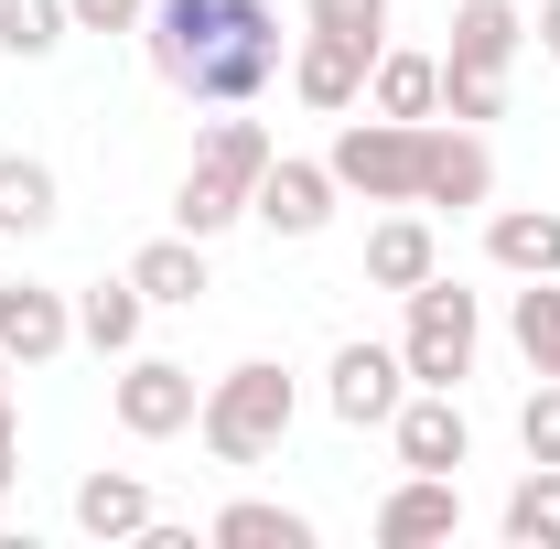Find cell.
Masks as SVG:
<instances>
[{
  "instance_id": "cell-1",
  "label": "cell",
  "mask_w": 560,
  "mask_h": 549,
  "mask_svg": "<svg viewBox=\"0 0 560 549\" xmlns=\"http://www.w3.org/2000/svg\"><path fill=\"white\" fill-rule=\"evenodd\" d=\"M140 44H151V75L195 108H248L291 55L270 0H151Z\"/></svg>"
},
{
  "instance_id": "cell-2",
  "label": "cell",
  "mask_w": 560,
  "mask_h": 549,
  "mask_svg": "<svg viewBox=\"0 0 560 549\" xmlns=\"http://www.w3.org/2000/svg\"><path fill=\"white\" fill-rule=\"evenodd\" d=\"M291 366L280 355H248V366H226L206 388V410H195V431H206V453L215 464H270L280 442H291Z\"/></svg>"
},
{
  "instance_id": "cell-3",
  "label": "cell",
  "mask_w": 560,
  "mask_h": 549,
  "mask_svg": "<svg viewBox=\"0 0 560 549\" xmlns=\"http://www.w3.org/2000/svg\"><path fill=\"white\" fill-rule=\"evenodd\" d=\"M259 173H270V130H259V119H215L206 151H195V173L173 184V226H184V237L237 226L248 195H259Z\"/></svg>"
},
{
  "instance_id": "cell-4",
  "label": "cell",
  "mask_w": 560,
  "mask_h": 549,
  "mask_svg": "<svg viewBox=\"0 0 560 549\" xmlns=\"http://www.w3.org/2000/svg\"><path fill=\"white\" fill-rule=\"evenodd\" d=\"M410 302V324H399V366H410V388H464L475 377V344H486V302L464 291V280H420L399 291Z\"/></svg>"
},
{
  "instance_id": "cell-5",
  "label": "cell",
  "mask_w": 560,
  "mask_h": 549,
  "mask_svg": "<svg viewBox=\"0 0 560 549\" xmlns=\"http://www.w3.org/2000/svg\"><path fill=\"white\" fill-rule=\"evenodd\" d=\"M420 130L431 119H346L335 130V151H324V173L346 184V195H366V206H420Z\"/></svg>"
},
{
  "instance_id": "cell-6",
  "label": "cell",
  "mask_w": 560,
  "mask_h": 549,
  "mask_svg": "<svg viewBox=\"0 0 560 549\" xmlns=\"http://www.w3.org/2000/svg\"><path fill=\"white\" fill-rule=\"evenodd\" d=\"M206 410V388H195V366H173V355H119V431L130 442H173V431H195Z\"/></svg>"
},
{
  "instance_id": "cell-7",
  "label": "cell",
  "mask_w": 560,
  "mask_h": 549,
  "mask_svg": "<svg viewBox=\"0 0 560 549\" xmlns=\"http://www.w3.org/2000/svg\"><path fill=\"white\" fill-rule=\"evenodd\" d=\"M388 44H355V33H313L302 22V44H291V97L302 108H324V119H346L366 108V66H377Z\"/></svg>"
},
{
  "instance_id": "cell-8",
  "label": "cell",
  "mask_w": 560,
  "mask_h": 549,
  "mask_svg": "<svg viewBox=\"0 0 560 549\" xmlns=\"http://www.w3.org/2000/svg\"><path fill=\"white\" fill-rule=\"evenodd\" d=\"M324 399L346 431H388L399 399H410V366H399V344H335V366H324Z\"/></svg>"
},
{
  "instance_id": "cell-9",
  "label": "cell",
  "mask_w": 560,
  "mask_h": 549,
  "mask_svg": "<svg viewBox=\"0 0 560 549\" xmlns=\"http://www.w3.org/2000/svg\"><path fill=\"white\" fill-rule=\"evenodd\" d=\"M75 344V291L55 280H0V355L11 366H55Z\"/></svg>"
},
{
  "instance_id": "cell-10",
  "label": "cell",
  "mask_w": 560,
  "mask_h": 549,
  "mask_svg": "<svg viewBox=\"0 0 560 549\" xmlns=\"http://www.w3.org/2000/svg\"><path fill=\"white\" fill-rule=\"evenodd\" d=\"M388 442H399L410 475H464V464H475V420L453 410V388H410L399 420H388Z\"/></svg>"
},
{
  "instance_id": "cell-11",
  "label": "cell",
  "mask_w": 560,
  "mask_h": 549,
  "mask_svg": "<svg viewBox=\"0 0 560 549\" xmlns=\"http://www.w3.org/2000/svg\"><path fill=\"white\" fill-rule=\"evenodd\" d=\"M335 173L324 162H291V151H270V173H259V195H248V215L270 226V237H324L335 226Z\"/></svg>"
},
{
  "instance_id": "cell-12",
  "label": "cell",
  "mask_w": 560,
  "mask_h": 549,
  "mask_svg": "<svg viewBox=\"0 0 560 549\" xmlns=\"http://www.w3.org/2000/svg\"><path fill=\"white\" fill-rule=\"evenodd\" d=\"M495 195V151H486V130H464V119H453V130H442V119H431V130H420V206H486Z\"/></svg>"
},
{
  "instance_id": "cell-13",
  "label": "cell",
  "mask_w": 560,
  "mask_h": 549,
  "mask_svg": "<svg viewBox=\"0 0 560 549\" xmlns=\"http://www.w3.org/2000/svg\"><path fill=\"white\" fill-rule=\"evenodd\" d=\"M517 55H528V11H517V0H453V44H442V66L506 75Z\"/></svg>"
},
{
  "instance_id": "cell-14",
  "label": "cell",
  "mask_w": 560,
  "mask_h": 549,
  "mask_svg": "<svg viewBox=\"0 0 560 549\" xmlns=\"http://www.w3.org/2000/svg\"><path fill=\"white\" fill-rule=\"evenodd\" d=\"M464 528V484L453 475H399L377 495V539L388 549H420V539H453Z\"/></svg>"
},
{
  "instance_id": "cell-15",
  "label": "cell",
  "mask_w": 560,
  "mask_h": 549,
  "mask_svg": "<svg viewBox=\"0 0 560 549\" xmlns=\"http://www.w3.org/2000/svg\"><path fill=\"white\" fill-rule=\"evenodd\" d=\"M431 270H442V237H431L420 206H388L366 226V280H377V291H420Z\"/></svg>"
},
{
  "instance_id": "cell-16",
  "label": "cell",
  "mask_w": 560,
  "mask_h": 549,
  "mask_svg": "<svg viewBox=\"0 0 560 549\" xmlns=\"http://www.w3.org/2000/svg\"><path fill=\"white\" fill-rule=\"evenodd\" d=\"M486 259H495L506 280H560V215H550V206L486 215Z\"/></svg>"
},
{
  "instance_id": "cell-17",
  "label": "cell",
  "mask_w": 560,
  "mask_h": 549,
  "mask_svg": "<svg viewBox=\"0 0 560 549\" xmlns=\"http://www.w3.org/2000/svg\"><path fill=\"white\" fill-rule=\"evenodd\" d=\"M366 108H377V119H442V55L388 44V55L366 66Z\"/></svg>"
},
{
  "instance_id": "cell-18",
  "label": "cell",
  "mask_w": 560,
  "mask_h": 549,
  "mask_svg": "<svg viewBox=\"0 0 560 549\" xmlns=\"http://www.w3.org/2000/svg\"><path fill=\"white\" fill-rule=\"evenodd\" d=\"M140 313H151V302H140V280L119 270V280H86V291H75V344H97V355H130L140 344Z\"/></svg>"
},
{
  "instance_id": "cell-19",
  "label": "cell",
  "mask_w": 560,
  "mask_h": 549,
  "mask_svg": "<svg viewBox=\"0 0 560 549\" xmlns=\"http://www.w3.org/2000/svg\"><path fill=\"white\" fill-rule=\"evenodd\" d=\"M66 215L55 195V162H33V151H0V237H44Z\"/></svg>"
},
{
  "instance_id": "cell-20",
  "label": "cell",
  "mask_w": 560,
  "mask_h": 549,
  "mask_svg": "<svg viewBox=\"0 0 560 549\" xmlns=\"http://www.w3.org/2000/svg\"><path fill=\"white\" fill-rule=\"evenodd\" d=\"M75 528L86 539H140L151 528V484L140 475H86L75 484Z\"/></svg>"
},
{
  "instance_id": "cell-21",
  "label": "cell",
  "mask_w": 560,
  "mask_h": 549,
  "mask_svg": "<svg viewBox=\"0 0 560 549\" xmlns=\"http://www.w3.org/2000/svg\"><path fill=\"white\" fill-rule=\"evenodd\" d=\"M215 549H313V517L270 506V495H237V506H215Z\"/></svg>"
},
{
  "instance_id": "cell-22",
  "label": "cell",
  "mask_w": 560,
  "mask_h": 549,
  "mask_svg": "<svg viewBox=\"0 0 560 549\" xmlns=\"http://www.w3.org/2000/svg\"><path fill=\"white\" fill-rule=\"evenodd\" d=\"M495 528L517 549H560V464H528V475L506 484V506H495Z\"/></svg>"
},
{
  "instance_id": "cell-23",
  "label": "cell",
  "mask_w": 560,
  "mask_h": 549,
  "mask_svg": "<svg viewBox=\"0 0 560 549\" xmlns=\"http://www.w3.org/2000/svg\"><path fill=\"white\" fill-rule=\"evenodd\" d=\"M130 280H140V302H195V291H206V237H184V226L151 237L130 259Z\"/></svg>"
},
{
  "instance_id": "cell-24",
  "label": "cell",
  "mask_w": 560,
  "mask_h": 549,
  "mask_svg": "<svg viewBox=\"0 0 560 549\" xmlns=\"http://www.w3.org/2000/svg\"><path fill=\"white\" fill-rule=\"evenodd\" d=\"M506 335H517V355H528V377H560V280H517Z\"/></svg>"
},
{
  "instance_id": "cell-25",
  "label": "cell",
  "mask_w": 560,
  "mask_h": 549,
  "mask_svg": "<svg viewBox=\"0 0 560 549\" xmlns=\"http://www.w3.org/2000/svg\"><path fill=\"white\" fill-rule=\"evenodd\" d=\"M66 33H75L66 0H0V55H11V66H44Z\"/></svg>"
},
{
  "instance_id": "cell-26",
  "label": "cell",
  "mask_w": 560,
  "mask_h": 549,
  "mask_svg": "<svg viewBox=\"0 0 560 549\" xmlns=\"http://www.w3.org/2000/svg\"><path fill=\"white\" fill-rule=\"evenodd\" d=\"M442 119H464V130L506 119V75H464V66H442Z\"/></svg>"
},
{
  "instance_id": "cell-27",
  "label": "cell",
  "mask_w": 560,
  "mask_h": 549,
  "mask_svg": "<svg viewBox=\"0 0 560 549\" xmlns=\"http://www.w3.org/2000/svg\"><path fill=\"white\" fill-rule=\"evenodd\" d=\"M388 11H399V0H302L313 33H355V44H388Z\"/></svg>"
},
{
  "instance_id": "cell-28",
  "label": "cell",
  "mask_w": 560,
  "mask_h": 549,
  "mask_svg": "<svg viewBox=\"0 0 560 549\" xmlns=\"http://www.w3.org/2000/svg\"><path fill=\"white\" fill-rule=\"evenodd\" d=\"M517 442H528V464H560V377L528 388V410H517Z\"/></svg>"
},
{
  "instance_id": "cell-29",
  "label": "cell",
  "mask_w": 560,
  "mask_h": 549,
  "mask_svg": "<svg viewBox=\"0 0 560 549\" xmlns=\"http://www.w3.org/2000/svg\"><path fill=\"white\" fill-rule=\"evenodd\" d=\"M75 11V33H140L151 22V0H66Z\"/></svg>"
},
{
  "instance_id": "cell-30",
  "label": "cell",
  "mask_w": 560,
  "mask_h": 549,
  "mask_svg": "<svg viewBox=\"0 0 560 549\" xmlns=\"http://www.w3.org/2000/svg\"><path fill=\"white\" fill-rule=\"evenodd\" d=\"M11 475H22V431H11V399H0V495H11Z\"/></svg>"
},
{
  "instance_id": "cell-31",
  "label": "cell",
  "mask_w": 560,
  "mask_h": 549,
  "mask_svg": "<svg viewBox=\"0 0 560 549\" xmlns=\"http://www.w3.org/2000/svg\"><path fill=\"white\" fill-rule=\"evenodd\" d=\"M528 44H539V55L560 66V0H539V22H528Z\"/></svg>"
},
{
  "instance_id": "cell-32",
  "label": "cell",
  "mask_w": 560,
  "mask_h": 549,
  "mask_svg": "<svg viewBox=\"0 0 560 549\" xmlns=\"http://www.w3.org/2000/svg\"><path fill=\"white\" fill-rule=\"evenodd\" d=\"M0 399H11V355H0Z\"/></svg>"
}]
</instances>
